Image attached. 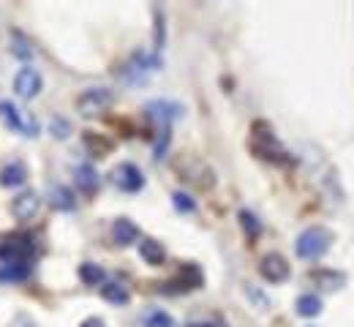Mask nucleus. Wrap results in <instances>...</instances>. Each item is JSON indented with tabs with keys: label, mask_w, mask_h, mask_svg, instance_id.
I'll return each instance as SVG.
<instances>
[{
	"label": "nucleus",
	"mask_w": 354,
	"mask_h": 327,
	"mask_svg": "<svg viewBox=\"0 0 354 327\" xmlns=\"http://www.w3.org/2000/svg\"><path fill=\"white\" fill-rule=\"evenodd\" d=\"M175 205L180 210H194V202H191L185 194H175Z\"/></svg>",
	"instance_id": "23"
},
{
	"label": "nucleus",
	"mask_w": 354,
	"mask_h": 327,
	"mask_svg": "<svg viewBox=\"0 0 354 327\" xmlns=\"http://www.w3.org/2000/svg\"><path fill=\"white\" fill-rule=\"evenodd\" d=\"M188 327H213V325H210V322H191Z\"/></svg>",
	"instance_id": "26"
},
{
	"label": "nucleus",
	"mask_w": 354,
	"mask_h": 327,
	"mask_svg": "<svg viewBox=\"0 0 354 327\" xmlns=\"http://www.w3.org/2000/svg\"><path fill=\"white\" fill-rule=\"evenodd\" d=\"M145 325L147 327H175V322H172V317H167L164 311H153V314H147Z\"/></svg>",
	"instance_id": "22"
},
{
	"label": "nucleus",
	"mask_w": 354,
	"mask_h": 327,
	"mask_svg": "<svg viewBox=\"0 0 354 327\" xmlns=\"http://www.w3.org/2000/svg\"><path fill=\"white\" fill-rule=\"evenodd\" d=\"M101 297L109 300V303H115V306H126L131 295H129V289L123 283H104L101 286Z\"/></svg>",
	"instance_id": "15"
},
{
	"label": "nucleus",
	"mask_w": 354,
	"mask_h": 327,
	"mask_svg": "<svg viewBox=\"0 0 354 327\" xmlns=\"http://www.w3.org/2000/svg\"><path fill=\"white\" fill-rule=\"evenodd\" d=\"M330 240H333V234L324 227H310L297 237V256L300 259H319L330 248Z\"/></svg>",
	"instance_id": "2"
},
{
	"label": "nucleus",
	"mask_w": 354,
	"mask_h": 327,
	"mask_svg": "<svg viewBox=\"0 0 354 327\" xmlns=\"http://www.w3.org/2000/svg\"><path fill=\"white\" fill-rule=\"evenodd\" d=\"M319 311H322V300L316 295H303L297 300V314L300 317H316Z\"/></svg>",
	"instance_id": "17"
},
{
	"label": "nucleus",
	"mask_w": 354,
	"mask_h": 327,
	"mask_svg": "<svg viewBox=\"0 0 354 327\" xmlns=\"http://www.w3.org/2000/svg\"><path fill=\"white\" fill-rule=\"evenodd\" d=\"M316 286H322V289H327V292H335V289H341L344 283H346V276L344 273H338V270H327V268H319V270H310L308 276Z\"/></svg>",
	"instance_id": "11"
},
{
	"label": "nucleus",
	"mask_w": 354,
	"mask_h": 327,
	"mask_svg": "<svg viewBox=\"0 0 354 327\" xmlns=\"http://www.w3.org/2000/svg\"><path fill=\"white\" fill-rule=\"evenodd\" d=\"M82 142L88 147V153L93 158H106L112 150H115V142L109 140L106 134H95V131H85L82 134Z\"/></svg>",
	"instance_id": "9"
},
{
	"label": "nucleus",
	"mask_w": 354,
	"mask_h": 327,
	"mask_svg": "<svg viewBox=\"0 0 354 327\" xmlns=\"http://www.w3.org/2000/svg\"><path fill=\"white\" fill-rule=\"evenodd\" d=\"M139 256H142L147 265L161 268V265L167 262V248H164V243H158V240L147 237V240H142V243H139Z\"/></svg>",
	"instance_id": "10"
},
{
	"label": "nucleus",
	"mask_w": 354,
	"mask_h": 327,
	"mask_svg": "<svg viewBox=\"0 0 354 327\" xmlns=\"http://www.w3.org/2000/svg\"><path fill=\"white\" fill-rule=\"evenodd\" d=\"M52 205L60 207V210H71V207H74V196H71V191L63 186L52 188Z\"/></svg>",
	"instance_id": "19"
},
{
	"label": "nucleus",
	"mask_w": 354,
	"mask_h": 327,
	"mask_svg": "<svg viewBox=\"0 0 354 327\" xmlns=\"http://www.w3.org/2000/svg\"><path fill=\"white\" fill-rule=\"evenodd\" d=\"M259 273H262V279L270 281V283H281V281L289 279V273H292V268H289V262L281 256V254H267L262 256V262H259Z\"/></svg>",
	"instance_id": "5"
},
{
	"label": "nucleus",
	"mask_w": 354,
	"mask_h": 327,
	"mask_svg": "<svg viewBox=\"0 0 354 327\" xmlns=\"http://www.w3.org/2000/svg\"><path fill=\"white\" fill-rule=\"evenodd\" d=\"M14 88H17V93L22 95V98L36 95L41 91V77H39V71H36V68H22V71L17 74V80H14Z\"/></svg>",
	"instance_id": "8"
},
{
	"label": "nucleus",
	"mask_w": 354,
	"mask_h": 327,
	"mask_svg": "<svg viewBox=\"0 0 354 327\" xmlns=\"http://www.w3.org/2000/svg\"><path fill=\"white\" fill-rule=\"evenodd\" d=\"M80 279L85 281L88 286H98V283H104V270L98 265H93V262H85L80 268Z\"/></svg>",
	"instance_id": "18"
},
{
	"label": "nucleus",
	"mask_w": 354,
	"mask_h": 327,
	"mask_svg": "<svg viewBox=\"0 0 354 327\" xmlns=\"http://www.w3.org/2000/svg\"><path fill=\"white\" fill-rule=\"evenodd\" d=\"M80 327H106L104 325V319H98V317H90V319H85Z\"/></svg>",
	"instance_id": "24"
},
{
	"label": "nucleus",
	"mask_w": 354,
	"mask_h": 327,
	"mask_svg": "<svg viewBox=\"0 0 354 327\" xmlns=\"http://www.w3.org/2000/svg\"><path fill=\"white\" fill-rule=\"evenodd\" d=\"M33 251H36L33 237H28V234H14V237H8V240L0 245V259H6L8 265H11V262L28 265V259L33 256Z\"/></svg>",
	"instance_id": "3"
},
{
	"label": "nucleus",
	"mask_w": 354,
	"mask_h": 327,
	"mask_svg": "<svg viewBox=\"0 0 354 327\" xmlns=\"http://www.w3.org/2000/svg\"><path fill=\"white\" fill-rule=\"evenodd\" d=\"M240 221H243V230H245V234H248V240H257V237H259L262 227H259V221H257L248 210H243V213H240Z\"/></svg>",
	"instance_id": "21"
},
{
	"label": "nucleus",
	"mask_w": 354,
	"mask_h": 327,
	"mask_svg": "<svg viewBox=\"0 0 354 327\" xmlns=\"http://www.w3.org/2000/svg\"><path fill=\"white\" fill-rule=\"evenodd\" d=\"M0 115H3V120H6L11 129H17V131H25V123H22L19 112H17L11 104H3V106H0Z\"/></svg>",
	"instance_id": "20"
},
{
	"label": "nucleus",
	"mask_w": 354,
	"mask_h": 327,
	"mask_svg": "<svg viewBox=\"0 0 354 327\" xmlns=\"http://www.w3.org/2000/svg\"><path fill=\"white\" fill-rule=\"evenodd\" d=\"M77 186L82 188L88 196H93V194H95V188H98V178H95L93 167H88V164L77 167Z\"/></svg>",
	"instance_id": "16"
},
{
	"label": "nucleus",
	"mask_w": 354,
	"mask_h": 327,
	"mask_svg": "<svg viewBox=\"0 0 354 327\" xmlns=\"http://www.w3.org/2000/svg\"><path fill=\"white\" fill-rule=\"evenodd\" d=\"M25 178H28V169H25L22 161H14L11 167H6V169L0 172V183H3V186H22Z\"/></svg>",
	"instance_id": "14"
},
{
	"label": "nucleus",
	"mask_w": 354,
	"mask_h": 327,
	"mask_svg": "<svg viewBox=\"0 0 354 327\" xmlns=\"http://www.w3.org/2000/svg\"><path fill=\"white\" fill-rule=\"evenodd\" d=\"M112 237H115L118 245H129V243H133L139 237V230H136V224L129 221V218H118L115 227H112Z\"/></svg>",
	"instance_id": "13"
},
{
	"label": "nucleus",
	"mask_w": 354,
	"mask_h": 327,
	"mask_svg": "<svg viewBox=\"0 0 354 327\" xmlns=\"http://www.w3.org/2000/svg\"><path fill=\"white\" fill-rule=\"evenodd\" d=\"M14 327H36L33 322H28V319H17V325Z\"/></svg>",
	"instance_id": "25"
},
{
	"label": "nucleus",
	"mask_w": 354,
	"mask_h": 327,
	"mask_svg": "<svg viewBox=\"0 0 354 327\" xmlns=\"http://www.w3.org/2000/svg\"><path fill=\"white\" fill-rule=\"evenodd\" d=\"M251 150H254L259 158H265V161H272V164H289V153L278 144L275 134H272V129L267 126L265 120H257V123L251 126Z\"/></svg>",
	"instance_id": "1"
},
{
	"label": "nucleus",
	"mask_w": 354,
	"mask_h": 327,
	"mask_svg": "<svg viewBox=\"0 0 354 327\" xmlns=\"http://www.w3.org/2000/svg\"><path fill=\"white\" fill-rule=\"evenodd\" d=\"M39 210H41V199L33 191H25L11 202V213L17 221H33L39 216Z\"/></svg>",
	"instance_id": "6"
},
{
	"label": "nucleus",
	"mask_w": 354,
	"mask_h": 327,
	"mask_svg": "<svg viewBox=\"0 0 354 327\" xmlns=\"http://www.w3.org/2000/svg\"><path fill=\"white\" fill-rule=\"evenodd\" d=\"M172 283H175L177 289H199V286H202V270H199L196 265H183ZM172 283H169V286H172Z\"/></svg>",
	"instance_id": "12"
},
{
	"label": "nucleus",
	"mask_w": 354,
	"mask_h": 327,
	"mask_svg": "<svg viewBox=\"0 0 354 327\" xmlns=\"http://www.w3.org/2000/svg\"><path fill=\"white\" fill-rule=\"evenodd\" d=\"M109 106H112V93L106 88H90L77 98V109L85 118H95V115L106 112Z\"/></svg>",
	"instance_id": "4"
},
{
	"label": "nucleus",
	"mask_w": 354,
	"mask_h": 327,
	"mask_svg": "<svg viewBox=\"0 0 354 327\" xmlns=\"http://www.w3.org/2000/svg\"><path fill=\"white\" fill-rule=\"evenodd\" d=\"M112 178H115V186L120 188V191H139V188L145 186V178H142V172L133 167V164H120L115 172H112Z\"/></svg>",
	"instance_id": "7"
}]
</instances>
